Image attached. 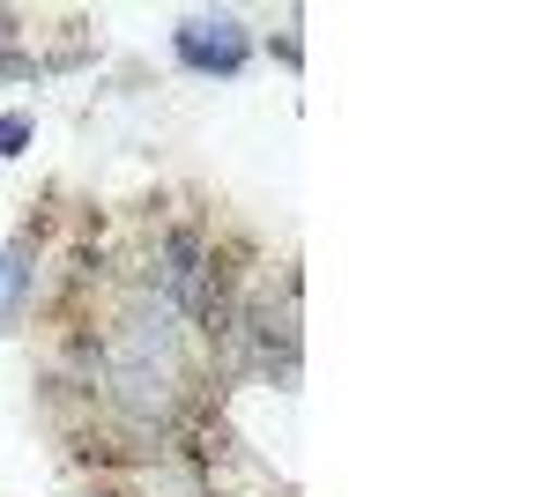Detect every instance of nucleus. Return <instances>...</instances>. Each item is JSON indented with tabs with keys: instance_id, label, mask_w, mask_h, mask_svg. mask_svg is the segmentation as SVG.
<instances>
[{
	"instance_id": "f257e3e1",
	"label": "nucleus",
	"mask_w": 557,
	"mask_h": 497,
	"mask_svg": "<svg viewBox=\"0 0 557 497\" xmlns=\"http://www.w3.org/2000/svg\"><path fill=\"white\" fill-rule=\"evenodd\" d=\"M172 45L194 75H238L246 67V23L238 15H194V23H178Z\"/></svg>"
},
{
	"instance_id": "f03ea898",
	"label": "nucleus",
	"mask_w": 557,
	"mask_h": 497,
	"mask_svg": "<svg viewBox=\"0 0 557 497\" xmlns=\"http://www.w3.org/2000/svg\"><path fill=\"white\" fill-rule=\"evenodd\" d=\"M201 268H209V260H201V238H194V231H172L157 283H164V297H178L194 320H209V283H201Z\"/></svg>"
},
{
	"instance_id": "7ed1b4c3",
	"label": "nucleus",
	"mask_w": 557,
	"mask_h": 497,
	"mask_svg": "<svg viewBox=\"0 0 557 497\" xmlns=\"http://www.w3.org/2000/svg\"><path fill=\"white\" fill-rule=\"evenodd\" d=\"M23 283H30V252L8 246V252H0V320L23 312Z\"/></svg>"
},
{
	"instance_id": "20e7f679",
	"label": "nucleus",
	"mask_w": 557,
	"mask_h": 497,
	"mask_svg": "<svg viewBox=\"0 0 557 497\" xmlns=\"http://www.w3.org/2000/svg\"><path fill=\"white\" fill-rule=\"evenodd\" d=\"M23 141H30V120L8 112V120H0V157H23Z\"/></svg>"
}]
</instances>
